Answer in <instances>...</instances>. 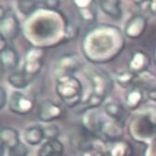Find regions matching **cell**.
<instances>
[{
	"instance_id": "obj_1",
	"label": "cell",
	"mask_w": 156,
	"mask_h": 156,
	"mask_svg": "<svg viewBox=\"0 0 156 156\" xmlns=\"http://www.w3.org/2000/svg\"><path fill=\"white\" fill-rule=\"evenodd\" d=\"M125 48L120 30L112 25H100L88 32L82 41V51L89 62L105 63L118 57Z\"/></svg>"
},
{
	"instance_id": "obj_2",
	"label": "cell",
	"mask_w": 156,
	"mask_h": 156,
	"mask_svg": "<svg viewBox=\"0 0 156 156\" xmlns=\"http://www.w3.org/2000/svg\"><path fill=\"white\" fill-rule=\"evenodd\" d=\"M56 92L68 107L79 104L83 95V86L74 75H62L57 77Z\"/></svg>"
},
{
	"instance_id": "obj_3",
	"label": "cell",
	"mask_w": 156,
	"mask_h": 156,
	"mask_svg": "<svg viewBox=\"0 0 156 156\" xmlns=\"http://www.w3.org/2000/svg\"><path fill=\"white\" fill-rule=\"evenodd\" d=\"M87 76L92 86V94L105 101L113 87V82L111 76L101 70L91 71Z\"/></svg>"
},
{
	"instance_id": "obj_4",
	"label": "cell",
	"mask_w": 156,
	"mask_h": 156,
	"mask_svg": "<svg viewBox=\"0 0 156 156\" xmlns=\"http://www.w3.org/2000/svg\"><path fill=\"white\" fill-rule=\"evenodd\" d=\"M44 58L45 53L41 48L34 47L26 52L23 72L29 77L31 81L40 73L44 64Z\"/></svg>"
},
{
	"instance_id": "obj_5",
	"label": "cell",
	"mask_w": 156,
	"mask_h": 156,
	"mask_svg": "<svg viewBox=\"0 0 156 156\" xmlns=\"http://www.w3.org/2000/svg\"><path fill=\"white\" fill-rule=\"evenodd\" d=\"M63 114L64 109L62 106L49 100L42 101L37 106L38 119L45 123H49L60 119L63 116Z\"/></svg>"
},
{
	"instance_id": "obj_6",
	"label": "cell",
	"mask_w": 156,
	"mask_h": 156,
	"mask_svg": "<svg viewBox=\"0 0 156 156\" xmlns=\"http://www.w3.org/2000/svg\"><path fill=\"white\" fill-rule=\"evenodd\" d=\"M9 111L20 115L30 113L34 108V101L20 91L12 92L9 101Z\"/></svg>"
},
{
	"instance_id": "obj_7",
	"label": "cell",
	"mask_w": 156,
	"mask_h": 156,
	"mask_svg": "<svg viewBox=\"0 0 156 156\" xmlns=\"http://www.w3.org/2000/svg\"><path fill=\"white\" fill-rule=\"evenodd\" d=\"M147 19L141 14L133 15L125 25V35L132 40L140 39L145 33L147 28Z\"/></svg>"
},
{
	"instance_id": "obj_8",
	"label": "cell",
	"mask_w": 156,
	"mask_h": 156,
	"mask_svg": "<svg viewBox=\"0 0 156 156\" xmlns=\"http://www.w3.org/2000/svg\"><path fill=\"white\" fill-rule=\"evenodd\" d=\"M20 33L19 20L14 13L7 11L6 16L0 20V35L5 37L7 40H12L16 38Z\"/></svg>"
},
{
	"instance_id": "obj_9",
	"label": "cell",
	"mask_w": 156,
	"mask_h": 156,
	"mask_svg": "<svg viewBox=\"0 0 156 156\" xmlns=\"http://www.w3.org/2000/svg\"><path fill=\"white\" fill-rule=\"evenodd\" d=\"M81 67V62L76 56L67 55L61 58L56 66L58 76L62 75H73ZM57 76V77H58Z\"/></svg>"
},
{
	"instance_id": "obj_10",
	"label": "cell",
	"mask_w": 156,
	"mask_h": 156,
	"mask_svg": "<svg viewBox=\"0 0 156 156\" xmlns=\"http://www.w3.org/2000/svg\"><path fill=\"white\" fill-rule=\"evenodd\" d=\"M151 64V58L149 55L141 50L133 52L129 62H128V68L129 71L140 74L144 72H146Z\"/></svg>"
},
{
	"instance_id": "obj_11",
	"label": "cell",
	"mask_w": 156,
	"mask_h": 156,
	"mask_svg": "<svg viewBox=\"0 0 156 156\" xmlns=\"http://www.w3.org/2000/svg\"><path fill=\"white\" fill-rule=\"evenodd\" d=\"M73 4L84 22L87 23L95 22L97 16V3L95 1L77 0V1H73Z\"/></svg>"
},
{
	"instance_id": "obj_12",
	"label": "cell",
	"mask_w": 156,
	"mask_h": 156,
	"mask_svg": "<svg viewBox=\"0 0 156 156\" xmlns=\"http://www.w3.org/2000/svg\"><path fill=\"white\" fill-rule=\"evenodd\" d=\"M0 140L1 145H3L9 151L13 150L21 143L19 132L12 127H2L0 130Z\"/></svg>"
},
{
	"instance_id": "obj_13",
	"label": "cell",
	"mask_w": 156,
	"mask_h": 156,
	"mask_svg": "<svg viewBox=\"0 0 156 156\" xmlns=\"http://www.w3.org/2000/svg\"><path fill=\"white\" fill-rule=\"evenodd\" d=\"M126 104L129 110H136L144 101V91L141 87L135 86L126 94Z\"/></svg>"
},
{
	"instance_id": "obj_14",
	"label": "cell",
	"mask_w": 156,
	"mask_h": 156,
	"mask_svg": "<svg viewBox=\"0 0 156 156\" xmlns=\"http://www.w3.org/2000/svg\"><path fill=\"white\" fill-rule=\"evenodd\" d=\"M122 125L113 120H104L99 134H101L105 139L112 140V142L117 141L116 140L121 136Z\"/></svg>"
},
{
	"instance_id": "obj_15",
	"label": "cell",
	"mask_w": 156,
	"mask_h": 156,
	"mask_svg": "<svg viewBox=\"0 0 156 156\" xmlns=\"http://www.w3.org/2000/svg\"><path fill=\"white\" fill-rule=\"evenodd\" d=\"M0 60H1L2 70L5 72L14 70L19 64L20 58L17 51L14 48L9 47L7 49L0 53Z\"/></svg>"
},
{
	"instance_id": "obj_16",
	"label": "cell",
	"mask_w": 156,
	"mask_h": 156,
	"mask_svg": "<svg viewBox=\"0 0 156 156\" xmlns=\"http://www.w3.org/2000/svg\"><path fill=\"white\" fill-rule=\"evenodd\" d=\"M105 112L110 118L123 126L126 117V110L124 106L117 101H110L105 105Z\"/></svg>"
},
{
	"instance_id": "obj_17",
	"label": "cell",
	"mask_w": 156,
	"mask_h": 156,
	"mask_svg": "<svg viewBox=\"0 0 156 156\" xmlns=\"http://www.w3.org/2000/svg\"><path fill=\"white\" fill-rule=\"evenodd\" d=\"M45 139L44 128L40 126H32L25 129L23 133V140L24 141L31 145L36 146L40 144L42 140Z\"/></svg>"
},
{
	"instance_id": "obj_18",
	"label": "cell",
	"mask_w": 156,
	"mask_h": 156,
	"mask_svg": "<svg viewBox=\"0 0 156 156\" xmlns=\"http://www.w3.org/2000/svg\"><path fill=\"white\" fill-rule=\"evenodd\" d=\"M63 144L58 140H47L38 151V156H62Z\"/></svg>"
},
{
	"instance_id": "obj_19",
	"label": "cell",
	"mask_w": 156,
	"mask_h": 156,
	"mask_svg": "<svg viewBox=\"0 0 156 156\" xmlns=\"http://www.w3.org/2000/svg\"><path fill=\"white\" fill-rule=\"evenodd\" d=\"M99 6L101 9V10L112 18L113 20H120L123 15V11L121 9V2L118 0H114V1H100Z\"/></svg>"
},
{
	"instance_id": "obj_20",
	"label": "cell",
	"mask_w": 156,
	"mask_h": 156,
	"mask_svg": "<svg viewBox=\"0 0 156 156\" xmlns=\"http://www.w3.org/2000/svg\"><path fill=\"white\" fill-rule=\"evenodd\" d=\"M8 81L10 86H12L14 88H17V89L25 88L31 82L29 77L23 71L14 72L10 73L8 77Z\"/></svg>"
},
{
	"instance_id": "obj_21",
	"label": "cell",
	"mask_w": 156,
	"mask_h": 156,
	"mask_svg": "<svg viewBox=\"0 0 156 156\" xmlns=\"http://www.w3.org/2000/svg\"><path fill=\"white\" fill-rule=\"evenodd\" d=\"M115 81L122 87H129L136 86L138 81V74L131 71H124L115 75Z\"/></svg>"
},
{
	"instance_id": "obj_22",
	"label": "cell",
	"mask_w": 156,
	"mask_h": 156,
	"mask_svg": "<svg viewBox=\"0 0 156 156\" xmlns=\"http://www.w3.org/2000/svg\"><path fill=\"white\" fill-rule=\"evenodd\" d=\"M110 156H132V147L126 141H114L109 150Z\"/></svg>"
},
{
	"instance_id": "obj_23",
	"label": "cell",
	"mask_w": 156,
	"mask_h": 156,
	"mask_svg": "<svg viewBox=\"0 0 156 156\" xmlns=\"http://www.w3.org/2000/svg\"><path fill=\"white\" fill-rule=\"evenodd\" d=\"M18 8L21 10V12L29 17L32 16L33 13L37 9L38 7V2L36 1H19L18 2Z\"/></svg>"
},
{
	"instance_id": "obj_24",
	"label": "cell",
	"mask_w": 156,
	"mask_h": 156,
	"mask_svg": "<svg viewBox=\"0 0 156 156\" xmlns=\"http://www.w3.org/2000/svg\"><path fill=\"white\" fill-rule=\"evenodd\" d=\"M44 134H45V139L48 140H57V138L60 135V129L57 126H50L44 128Z\"/></svg>"
},
{
	"instance_id": "obj_25",
	"label": "cell",
	"mask_w": 156,
	"mask_h": 156,
	"mask_svg": "<svg viewBox=\"0 0 156 156\" xmlns=\"http://www.w3.org/2000/svg\"><path fill=\"white\" fill-rule=\"evenodd\" d=\"M28 151H29L26 145L21 142L16 148L9 151V156H27Z\"/></svg>"
},
{
	"instance_id": "obj_26",
	"label": "cell",
	"mask_w": 156,
	"mask_h": 156,
	"mask_svg": "<svg viewBox=\"0 0 156 156\" xmlns=\"http://www.w3.org/2000/svg\"><path fill=\"white\" fill-rule=\"evenodd\" d=\"M8 101V95L7 91L4 87L0 88V109H3Z\"/></svg>"
},
{
	"instance_id": "obj_27",
	"label": "cell",
	"mask_w": 156,
	"mask_h": 156,
	"mask_svg": "<svg viewBox=\"0 0 156 156\" xmlns=\"http://www.w3.org/2000/svg\"><path fill=\"white\" fill-rule=\"evenodd\" d=\"M61 5V2L60 1H46L45 2V6L47 7L48 9H50V10H56L58 7Z\"/></svg>"
},
{
	"instance_id": "obj_28",
	"label": "cell",
	"mask_w": 156,
	"mask_h": 156,
	"mask_svg": "<svg viewBox=\"0 0 156 156\" xmlns=\"http://www.w3.org/2000/svg\"><path fill=\"white\" fill-rule=\"evenodd\" d=\"M9 48V45H8V40L0 35V51H4L5 49H7Z\"/></svg>"
},
{
	"instance_id": "obj_29",
	"label": "cell",
	"mask_w": 156,
	"mask_h": 156,
	"mask_svg": "<svg viewBox=\"0 0 156 156\" xmlns=\"http://www.w3.org/2000/svg\"><path fill=\"white\" fill-rule=\"evenodd\" d=\"M147 96L148 98L152 101H155L156 102V88H151L147 91Z\"/></svg>"
},
{
	"instance_id": "obj_30",
	"label": "cell",
	"mask_w": 156,
	"mask_h": 156,
	"mask_svg": "<svg viewBox=\"0 0 156 156\" xmlns=\"http://www.w3.org/2000/svg\"><path fill=\"white\" fill-rule=\"evenodd\" d=\"M149 11H151L153 15H156V1H151Z\"/></svg>"
}]
</instances>
